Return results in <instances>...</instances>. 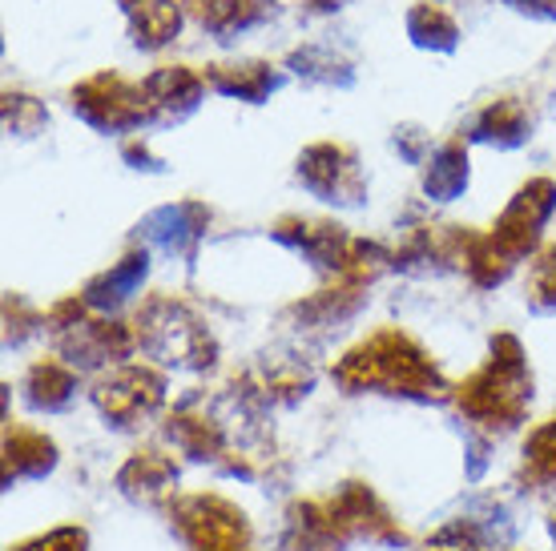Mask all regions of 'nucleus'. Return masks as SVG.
I'll return each instance as SVG.
<instances>
[{"label": "nucleus", "instance_id": "f257e3e1", "mask_svg": "<svg viewBox=\"0 0 556 551\" xmlns=\"http://www.w3.org/2000/svg\"><path fill=\"white\" fill-rule=\"evenodd\" d=\"M73 110L98 129H126V125L150 121L146 85L126 81L122 73H93L81 85H73Z\"/></svg>", "mask_w": 556, "mask_h": 551}, {"label": "nucleus", "instance_id": "f03ea898", "mask_svg": "<svg viewBox=\"0 0 556 551\" xmlns=\"http://www.w3.org/2000/svg\"><path fill=\"white\" fill-rule=\"evenodd\" d=\"M181 9L194 16L214 41H235L270 21L275 0H181Z\"/></svg>", "mask_w": 556, "mask_h": 551}, {"label": "nucleus", "instance_id": "9b49d317", "mask_svg": "<svg viewBox=\"0 0 556 551\" xmlns=\"http://www.w3.org/2000/svg\"><path fill=\"white\" fill-rule=\"evenodd\" d=\"M311 13H339V0H306Z\"/></svg>", "mask_w": 556, "mask_h": 551}, {"label": "nucleus", "instance_id": "20e7f679", "mask_svg": "<svg viewBox=\"0 0 556 551\" xmlns=\"http://www.w3.org/2000/svg\"><path fill=\"white\" fill-rule=\"evenodd\" d=\"M122 4V13L129 21V37L138 49L146 53H157V49H166L169 41H178L181 33V0H117Z\"/></svg>", "mask_w": 556, "mask_h": 551}, {"label": "nucleus", "instance_id": "9d476101", "mask_svg": "<svg viewBox=\"0 0 556 551\" xmlns=\"http://www.w3.org/2000/svg\"><path fill=\"white\" fill-rule=\"evenodd\" d=\"M513 13L532 16V21H556V0H501Z\"/></svg>", "mask_w": 556, "mask_h": 551}, {"label": "nucleus", "instance_id": "0eeeda50", "mask_svg": "<svg viewBox=\"0 0 556 551\" xmlns=\"http://www.w3.org/2000/svg\"><path fill=\"white\" fill-rule=\"evenodd\" d=\"M291 69L306 81H323V85H351L355 81V69L351 61L327 49V44H299L291 53Z\"/></svg>", "mask_w": 556, "mask_h": 551}, {"label": "nucleus", "instance_id": "1a4fd4ad", "mask_svg": "<svg viewBox=\"0 0 556 551\" xmlns=\"http://www.w3.org/2000/svg\"><path fill=\"white\" fill-rule=\"evenodd\" d=\"M464 181H468L464 153H459V145H444L440 157H435V166L428 169V193H435L440 202H452V197L464 190Z\"/></svg>", "mask_w": 556, "mask_h": 551}, {"label": "nucleus", "instance_id": "6e6552de", "mask_svg": "<svg viewBox=\"0 0 556 551\" xmlns=\"http://www.w3.org/2000/svg\"><path fill=\"white\" fill-rule=\"evenodd\" d=\"M476 138L484 141H501V145H516V141L529 138V125H525V110L516 105L513 97H504V101H492L484 113H480V121H476Z\"/></svg>", "mask_w": 556, "mask_h": 551}, {"label": "nucleus", "instance_id": "39448f33", "mask_svg": "<svg viewBox=\"0 0 556 551\" xmlns=\"http://www.w3.org/2000/svg\"><path fill=\"white\" fill-rule=\"evenodd\" d=\"M206 81L238 101H263L282 85V73L270 61H235V65H210Z\"/></svg>", "mask_w": 556, "mask_h": 551}, {"label": "nucleus", "instance_id": "7ed1b4c3", "mask_svg": "<svg viewBox=\"0 0 556 551\" xmlns=\"http://www.w3.org/2000/svg\"><path fill=\"white\" fill-rule=\"evenodd\" d=\"M146 101H150V121H181L186 113L198 110L206 81L186 65H162L146 77Z\"/></svg>", "mask_w": 556, "mask_h": 551}, {"label": "nucleus", "instance_id": "423d86ee", "mask_svg": "<svg viewBox=\"0 0 556 551\" xmlns=\"http://www.w3.org/2000/svg\"><path fill=\"white\" fill-rule=\"evenodd\" d=\"M407 37L416 49H431V53H456L459 44V25L456 16L447 13L444 4H435V0H419L407 9Z\"/></svg>", "mask_w": 556, "mask_h": 551}]
</instances>
